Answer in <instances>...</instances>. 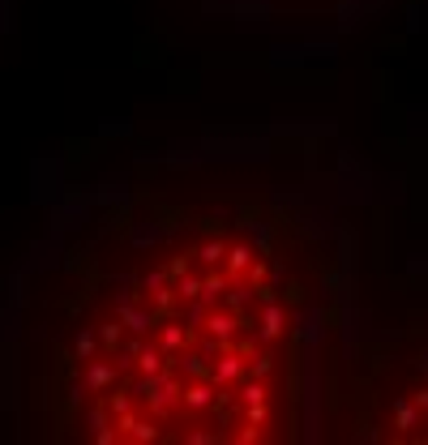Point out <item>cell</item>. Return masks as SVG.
<instances>
[{"label": "cell", "mask_w": 428, "mask_h": 445, "mask_svg": "<svg viewBox=\"0 0 428 445\" xmlns=\"http://www.w3.org/2000/svg\"><path fill=\"white\" fill-rule=\"evenodd\" d=\"M317 308V249L278 205L232 197L184 214L163 257L120 300V390L107 436L283 441Z\"/></svg>", "instance_id": "1"}, {"label": "cell", "mask_w": 428, "mask_h": 445, "mask_svg": "<svg viewBox=\"0 0 428 445\" xmlns=\"http://www.w3.org/2000/svg\"><path fill=\"white\" fill-rule=\"evenodd\" d=\"M360 432L377 441H428V329L373 343L356 364Z\"/></svg>", "instance_id": "2"}]
</instances>
